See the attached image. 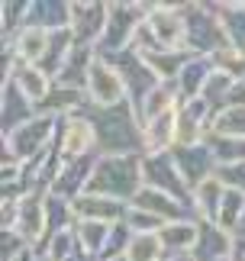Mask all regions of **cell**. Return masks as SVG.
<instances>
[{
    "label": "cell",
    "mask_w": 245,
    "mask_h": 261,
    "mask_svg": "<svg viewBox=\"0 0 245 261\" xmlns=\"http://www.w3.org/2000/svg\"><path fill=\"white\" fill-rule=\"evenodd\" d=\"M87 84H90V94H94L97 103H116L122 97V84H119V74L110 71L107 65H90L87 71Z\"/></svg>",
    "instance_id": "cell-1"
},
{
    "label": "cell",
    "mask_w": 245,
    "mask_h": 261,
    "mask_svg": "<svg viewBox=\"0 0 245 261\" xmlns=\"http://www.w3.org/2000/svg\"><path fill=\"white\" fill-rule=\"evenodd\" d=\"M171 139H178V116L175 110H161L152 116V133H149V148H161Z\"/></svg>",
    "instance_id": "cell-2"
},
{
    "label": "cell",
    "mask_w": 245,
    "mask_h": 261,
    "mask_svg": "<svg viewBox=\"0 0 245 261\" xmlns=\"http://www.w3.org/2000/svg\"><path fill=\"white\" fill-rule=\"evenodd\" d=\"M87 142H90V126L84 123V119H71L61 152H65V155H81V152L87 148Z\"/></svg>",
    "instance_id": "cell-3"
},
{
    "label": "cell",
    "mask_w": 245,
    "mask_h": 261,
    "mask_svg": "<svg viewBox=\"0 0 245 261\" xmlns=\"http://www.w3.org/2000/svg\"><path fill=\"white\" fill-rule=\"evenodd\" d=\"M48 42H52V39H45L42 29H33V33L19 36V52H23V58H39L48 48Z\"/></svg>",
    "instance_id": "cell-4"
},
{
    "label": "cell",
    "mask_w": 245,
    "mask_h": 261,
    "mask_svg": "<svg viewBox=\"0 0 245 261\" xmlns=\"http://www.w3.org/2000/svg\"><path fill=\"white\" fill-rule=\"evenodd\" d=\"M219 133H245V110H229L216 123Z\"/></svg>",
    "instance_id": "cell-5"
},
{
    "label": "cell",
    "mask_w": 245,
    "mask_h": 261,
    "mask_svg": "<svg viewBox=\"0 0 245 261\" xmlns=\"http://www.w3.org/2000/svg\"><path fill=\"white\" fill-rule=\"evenodd\" d=\"M42 90H45L42 71H23V94H26V97H39Z\"/></svg>",
    "instance_id": "cell-6"
},
{
    "label": "cell",
    "mask_w": 245,
    "mask_h": 261,
    "mask_svg": "<svg viewBox=\"0 0 245 261\" xmlns=\"http://www.w3.org/2000/svg\"><path fill=\"white\" fill-rule=\"evenodd\" d=\"M155 252H158V245H155V239H142V242H139V248L136 245H132V261H152V258H155Z\"/></svg>",
    "instance_id": "cell-7"
},
{
    "label": "cell",
    "mask_w": 245,
    "mask_h": 261,
    "mask_svg": "<svg viewBox=\"0 0 245 261\" xmlns=\"http://www.w3.org/2000/svg\"><path fill=\"white\" fill-rule=\"evenodd\" d=\"M165 239H168L171 245H178V248H181L184 242L190 245V239H193V232H190V229H184V226H181V229H175V232H165Z\"/></svg>",
    "instance_id": "cell-8"
}]
</instances>
